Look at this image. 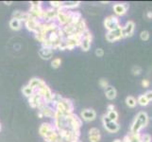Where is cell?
<instances>
[{
	"mask_svg": "<svg viewBox=\"0 0 152 142\" xmlns=\"http://www.w3.org/2000/svg\"><path fill=\"white\" fill-rule=\"evenodd\" d=\"M91 43H92V35L90 33V31L86 29L82 34L81 42H80V46L82 47V49L84 51H87L89 49H90Z\"/></svg>",
	"mask_w": 152,
	"mask_h": 142,
	"instance_id": "cell-2",
	"label": "cell"
},
{
	"mask_svg": "<svg viewBox=\"0 0 152 142\" xmlns=\"http://www.w3.org/2000/svg\"><path fill=\"white\" fill-rule=\"evenodd\" d=\"M104 25H105V28L109 29V31L121 28V25H120L118 18L113 16V15H112V16H109V17H107L106 19H105Z\"/></svg>",
	"mask_w": 152,
	"mask_h": 142,
	"instance_id": "cell-1",
	"label": "cell"
},
{
	"mask_svg": "<svg viewBox=\"0 0 152 142\" xmlns=\"http://www.w3.org/2000/svg\"><path fill=\"white\" fill-rule=\"evenodd\" d=\"M81 117L83 119H85L86 121H91V120H94L96 118V112L94 110H90V109H85L81 112Z\"/></svg>",
	"mask_w": 152,
	"mask_h": 142,
	"instance_id": "cell-5",
	"label": "cell"
},
{
	"mask_svg": "<svg viewBox=\"0 0 152 142\" xmlns=\"http://www.w3.org/2000/svg\"><path fill=\"white\" fill-rule=\"evenodd\" d=\"M39 53H40V56L43 58V59L48 60L52 56V50L50 49H48V47H45V49H42Z\"/></svg>",
	"mask_w": 152,
	"mask_h": 142,
	"instance_id": "cell-12",
	"label": "cell"
},
{
	"mask_svg": "<svg viewBox=\"0 0 152 142\" xmlns=\"http://www.w3.org/2000/svg\"><path fill=\"white\" fill-rule=\"evenodd\" d=\"M142 128H144L143 127V125H142V123H141V121L140 120L136 118H135V120H134V122L132 123V131H130V133L132 134H139V132H140V130L142 129Z\"/></svg>",
	"mask_w": 152,
	"mask_h": 142,
	"instance_id": "cell-8",
	"label": "cell"
},
{
	"mask_svg": "<svg viewBox=\"0 0 152 142\" xmlns=\"http://www.w3.org/2000/svg\"><path fill=\"white\" fill-rule=\"evenodd\" d=\"M89 139L91 142H98L100 140V132L96 128H92L89 131Z\"/></svg>",
	"mask_w": 152,
	"mask_h": 142,
	"instance_id": "cell-7",
	"label": "cell"
},
{
	"mask_svg": "<svg viewBox=\"0 0 152 142\" xmlns=\"http://www.w3.org/2000/svg\"><path fill=\"white\" fill-rule=\"evenodd\" d=\"M52 132H53V129H52V127L48 123H44L40 128V133L42 135H44L45 138Z\"/></svg>",
	"mask_w": 152,
	"mask_h": 142,
	"instance_id": "cell-10",
	"label": "cell"
},
{
	"mask_svg": "<svg viewBox=\"0 0 152 142\" xmlns=\"http://www.w3.org/2000/svg\"><path fill=\"white\" fill-rule=\"evenodd\" d=\"M148 18H152V12H148Z\"/></svg>",
	"mask_w": 152,
	"mask_h": 142,
	"instance_id": "cell-29",
	"label": "cell"
},
{
	"mask_svg": "<svg viewBox=\"0 0 152 142\" xmlns=\"http://www.w3.org/2000/svg\"><path fill=\"white\" fill-rule=\"evenodd\" d=\"M104 126L108 132H111V133H116L119 130V125L114 121H110L106 124H104Z\"/></svg>",
	"mask_w": 152,
	"mask_h": 142,
	"instance_id": "cell-9",
	"label": "cell"
},
{
	"mask_svg": "<svg viewBox=\"0 0 152 142\" xmlns=\"http://www.w3.org/2000/svg\"><path fill=\"white\" fill-rule=\"evenodd\" d=\"M126 103H127L128 106L129 107H134L136 104H137V102L133 97H128L126 99Z\"/></svg>",
	"mask_w": 152,
	"mask_h": 142,
	"instance_id": "cell-17",
	"label": "cell"
},
{
	"mask_svg": "<svg viewBox=\"0 0 152 142\" xmlns=\"http://www.w3.org/2000/svg\"><path fill=\"white\" fill-rule=\"evenodd\" d=\"M107 117L108 118L111 120V121H114V122H116V120H117V118H118V114L117 112L115 111V110H112V111H109L108 115H107Z\"/></svg>",
	"mask_w": 152,
	"mask_h": 142,
	"instance_id": "cell-15",
	"label": "cell"
},
{
	"mask_svg": "<svg viewBox=\"0 0 152 142\" xmlns=\"http://www.w3.org/2000/svg\"><path fill=\"white\" fill-rule=\"evenodd\" d=\"M114 109V106H113V105H110V106L108 107V110H109V111H112V110H113Z\"/></svg>",
	"mask_w": 152,
	"mask_h": 142,
	"instance_id": "cell-28",
	"label": "cell"
},
{
	"mask_svg": "<svg viewBox=\"0 0 152 142\" xmlns=\"http://www.w3.org/2000/svg\"><path fill=\"white\" fill-rule=\"evenodd\" d=\"M106 97L109 99H113L116 97V90L113 87H107L106 88Z\"/></svg>",
	"mask_w": 152,
	"mask_h": 142,
	"instance_id": "cell-13",
	"label": "cell"
},
{
	"mask_svg": "<svg viewBox=\"0 0 152 142\" xmlns=\"http://www.w3.org/2000/svg\"><path fill=\"white\" fill-rule=\"evenodd\" d=\"M129 9V5L128 4H115L113 6V10H114V13L118 14V15H123L127 13V10Z\"/></svg>",
	"mask_w": 152,
	"mask_h": 142,
	"instance_id": "cell-6",
	"label": "cell"
},
{
	"mask_svg": "<svg viewBox=\"0 0 152 142\" xmlns=\"http://www.w3.org/2000/svg\"><path fill=\"white\" fill-rule=\"evenodd\" d=\"M136 118H137L141 121V123H142V125H143V127H145V126L148 125V115H146V113L140 112L137 115V117H136Z\"/></svg>",
	"mask_w": 152,
	"mask_h": 142,
	"instance_id": "cell-11",
	"label": "cell"
},
{
	"mask_svg": "<svg viewBox=\"0 0 152 142\" xmlns=\"http://www.w3.org/2000/svg\"><path fill=\"white\" fill-rule=\"evenodd\" d=\"M141 142H151V136L149 135H144L141 136Z\"/></svg>",
	"mask_w": 152,
	"mask_h": 142,
	"instance_id": "cell-22",
	"label": "cell"
},
{
	"mask_svg": "<svg viewBox=\"0 0 152 142\" xmlns=\"http://www.w3.org/2000/svg\"><path fill=\"white\" fill-rule=\"evenodd\" d=\"M42 113H43V115H45V116H46V117H53V115H54V113H53V111L50 109V108H48V107H43L42 108Z\"/></svg>",
	"mask_w": 152,
	"mask_h": 142,
	"instance_id": "cell-18",
	"label": "cell"
},
{
	"mask_svg": "<svg viewBox=\"0 0 152 142\" xmlns=\"http://www.w3.org/2000/svg\"><path fill=\"white\" fill-rule=\"evenodd\" d=\"M142 85H143L144 87H148V85H149V82H148V80H143V82H142Z\"/></svg>",
	"mask_w": 152,
	"mask_h": 142,
	"instance_id": "cell-27",
	"label": "cell"
},
{
	"mask_svg": "<svg viewBox=\"0 0 152 142\" xmlns=\"http://www.w3.org/2000/svg\"><path fill=\"white\" fill-rule=\"evenodd\" d=\"M96 55L98 56V57H102V56L104 55V51H103V49H97L96 50Z\"/></svg>",
	"mask_w": 152,
	"mask_h": 142,
	"instance_id": "cell-25",
	"label": "cell"
},
{
	"mask_svg": "<svg viewBox=\"0 0 152 142\" xmlns=\"http://www.w3.org/2000/svg\"><path fill=\"white\" fill-rule=\"evenodd\" d=\"M123 37H124V35H123V29H122V27L117 29L109 31L108 34L106 35V39L109 42H114V41L119 40V39L123 38Z\"/></svg>",
	"mask_w": 152,
	"mask_h": 142,
	"instance_id": "cell-3",
	"label": "cell"
},
{
	"mask_svg": "<svg viewBox=\"0 0 152 142\" xmlns=\"http://www.w3.org/2000/svg\"><path fill=\"white\" fill-rule=\"evenodd\" d=\"M140 37H141V39H142L143 41H148L149 39V32H148V30H144V31L141 32Z\"/></svg>",
	"mask_w": 152,
	"mask_h": 142,
	"instance_id": "cell-20",
	"label": "cell"
},
{
	"mask_svg": "<svg viewBox=\"0 0 152 142\" xmlns=\"http://www.w3.org/2000/svg\"><path fill=\"white\" fill-rule=\"evenodd\" d=\"M145 96L146 97V99H148V101H152V91H148V92H146L145 94Z\"/></svg>",
	"mask_w": 152,
	"mask_h": 142,
	"instance_id": "cell-26",
	"label": "cell"
},
{
	"mask_svg": "<svg viewBox=\"0 0 152 142\" xmlns=\"http://www.w3.org/2000/svg\"><path fill=\"white\" fill-rule=\"evenodd\" d=\"M99 85H100V86L103 88H107L108 87V82L106 80H104V79H102V80H100V82H99Z\"/></svg>",
	"mask_w": 152,
	"mask_h": 142,
	"instance_id": "cell-24",
	"label": "cell"
},
{
	"mask_svg": "<svg viewBox=\"0 0 152 142\" xmlns=\"http://www.w3.org/2000/svg\"><path fill=\"white\" fill-rule=\"evenodd\" d=\"M33 87H31V86H27V87H25L24 88V90H23V92H24V94L26 95V96H30V94L32 93V89Z\"/></svg>",
	"mask_w": 152,
	"mask_h": 142,
	"instance_id": "cell-21",
	"label": "cell"
},
{
	"mask_svg": "<svg viewBox=\"0 0 152 142\" xmlns=\"http://www.w3.org/2000/svg\"><path fill=\"white\" fill-rule=\"evenodd\" d=\"M122 29H123L124 37H130V36H132V34H133L135 25L132 21H129V22H127V24H126L125 27Z\"/></svg>",
	"mask_w": 152,
	"mask_h": 142,
	"instance_id": "cell-4",
	"label": "cell"
},
{
	"mask_svg": "<svg viewBox=\"0 0 152 142\" xmlns=\"http://www.w3.org/2000/svg\"><path fill=\"white\" fill-rule=\"evenodd\" d=\"M137 102H138L140 105H142V106H146V105L148 104L149 101H148V99H146V97L145 96V95H142V96H140V97H139Z\"/></svg>",
	"mask_w": 152,
	"mask_h": 142,
	"instance_id": "cell-16",
	"label": "cell"
},
{
	"mask_svg": "<svg viewBox=\"0 0 152 142\" xmlns=\"http://www.w3.org/2000/svg\"><path fill=\"white\" fill-rule=\"evenodd\" d=\"M10 28H12V29L17 30L21 27V22H20L18 19L12 18V20H10Z\"/></svg>",
	"mask_w": 152,
	"mask_h": 142,
	"instance_id": "cell-14",
	"label": "cell"
},
{
	"mask_svg": "<svg viewBox=\"0 0 152 142\" xmlns=\"http://www.w3.org/2000/svg\"><path fill=\"white\" fill-rule=\"evenodd\" d=\"M141 72H142V69H141V68L138 65L133 66V68H132V73H133L134 75H140Z\"/></svg>",
	"mask_w": 152,
	"mask_h": 142,
	"instance_id": "cell-23",
	"label": "cell"
},
{
	"mask_svg": "<svg viewBox=\"0 0 152 142\" xmlns=\"http://www.w3.org/2000/svg\"><path fill=\"white\" fill-rule=\"evenodd\" d=\"M61 60L60 59V58H56V59H54L51 62V65L54 68H58L61 65Z\"/></svg>",
	"mask_w": 152,
	"mask_h": 142,
	"instance_id": "cell-19",
	"label": "cell"
},
{
	"mask_svg": "<svg viewBox=\"0 0 152 142\" xmlns=\"http://www.w3.org/2000/svg\"><path fill=\"white\" fill-rule=\"evenodd\" d=\"M113 142H123V141L122 140H119V139H115Z\"/></svg>",
	"mask_w": 152,
	"mask_h": 142,
	"instance_id": "cell-30",
	"label": "cell"
}]
</instances>
